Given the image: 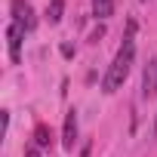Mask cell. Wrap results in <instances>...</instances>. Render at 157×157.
<instances>
[{
    "instance_id": "cell-1",
    "label": "cell",
    "mask_w": 157,
    "mask_h": 157,
    "mask_svg": "<svg viewBox=\"0 0 157 157\" xmlns=\"http://www.w3.org/2000/svg\"><path fill=\"white\" fill-rule=\"evenodd\" d=\"M132 31H136V22H129L126 28V37L111 62V68L105 71V80H102V90L105 93H117L123 83H126V77H129V68H132V59H136V43H132Z\"/></svg>"
},
{
    "instance_id": "cell-2",
    "label": "cell",
    "mask_w": 157,
    "mask_h": 157,
    "mask_svg": "<svg viewBox=\"0 0 157 157\" xmlns=\"http://www.w3.org/2000/svg\"><path fill=\"white\" fill-rule=\"evenodd\" d=\"M22 37H25V28L16 25V22H10L6 25V46H10V62L13 65L22 62Z\"/></svg>"
},
{
    "instance_id": "cell-3",
    "label": "cell",
    "mask_w": 157,
    "mask_h": 157,
    "mask_svg": "<svg viewBox=\"0 0 157 157\" xmlns=\"http://www.w3.org/2000/svg\"><path fill=\"white\" fill-rule=\"evenodd\" d=\"M10 10H13V22H16V25H22L25 31H34L37 19H34L31 3H25V0H13V3H10Z\"/></svg>"
},
{
    "instance_id": "cell-4",
    "label": "cell",
    "mask_w": 157,
    "mask_h": 157,
    "mask_svg": "<svg viewBox=\"0 0 157 157\" xmlns=\"http://www.w3.org/2000/svg\"><path fill=\"white\" fill-rule=\"evenodd\" d=\"M157 96V59H151L142 71V99H154Z\"/></svg>"
},
{
    "instance_id": "cell-5",
    "label": "cell",
    "mask_w": 157,
    "mask_h": 157,
    "mask_svg": "<svg viewBox=\"0 0 157 157\" xmlns=\"http://www.w3.org/2000/svg\"><path fill=\"white\" fill-rule=\"evenodd\" d=\"M74 145H77V111H68L65 114V129H62V148L74 151Z\"/></svg>"
},
{
    "instance_id": "cell-6",
    "label": "cell",
    "mask_w": 157,
    "mask_h": 157,
    "mask_svg": "<svg viewBox=\"0 0 157 157\" xmlns=\"http://www.w3.org/2000/svg\"><path fill=\"white\" fill-rule=\"evenodd\" d=\"M34 145H37V148H49V145H52V129H49L46 123H40V126L34 129Z\"/></svg>"
},
{
    "instance_id": "cell-7",
    "label": "cell",
    "mask_w": 157,
    "mask_h": 157,
    "mask_svg": "<svg viewBox=\"0 0 157 157\" xmlns=\"http://www.w3.org/2000/svg\"><path fill=\"white\" fill-rule=\"evenodd\" d=\"M62 13H65V0H52V3L46 6V22L49 25H59L62 22Z\"/></svg>"
},
{
    "instance_id": "cell-8",
    "label": "cell",
    "mask_w": 157,
    "mask_h": 157,
    "mask_svg": "<svg viewBox=\"0 0 157 157\" xmlns=\"http://www.w3.org/2000/svg\"><path fill=\"white\" fill-rule=\"evenodd\" d=\"M114 13V0H93V16L96 19H108Z\"/></svg>"
},
{
    "instance_id": "cell-9",
    "label": "cell",
    "mask_w": 157,
    "mask_h": 157,
    "mask_svg": "<svg viewBox=\"0 0 157 157\" xmlns=\"http://www.w3.org/2000/svg\"><path fill=\"white\" fill-rule=\"evenodd\" d=\"M102 34H105V28H102V25H99V28H96V31H93V34H90V40H93V43H96V40H99V37H102Z\"/></svg>"
},
{
    "instance_id": "cell-10",
    "label": "cell",
    "mask_w": 157,
    "mask_h": 157,
    "mask_svg": "<svg viewBox=\"0 0 157 157\" xmlns=\"http://www.w3.org/2000/svg\"><path fill=\"white\" fill-rule=\"evenodd\" d=\"M25 157H40V154H37V145H28V148H25Z\"/></svg>"
},
{
    "instance_id": "cell-11",
    "label": "cell",
    "mask_w": 157,
    "mask_h": 157,
    "mask_svg": "<svg viewBox=\"0 0 157 157\" xmlns=\"http://www.w3.org/2000/svg\"><path fill=\"white\" fill-rule=\"evenodd\" d=\"M154 136H157V120H154Z\"/></svg>"
}]
</instances>
